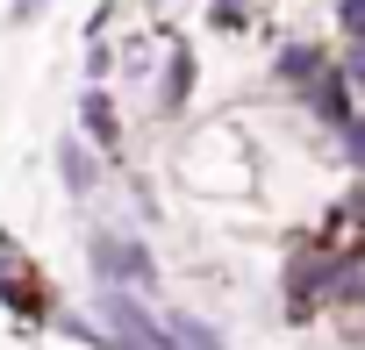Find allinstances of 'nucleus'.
<instances>
[{
	"mask_svg": "<svg viewBox=\"0 0 365 350\" xmlns=\"http://www.w3.org/2000/svg\"><path fill=\"white\" fill-rule=\"evenodd\" d=\"M0 300H8L22 322H43V286H36V265L22 258L15 236H0Z\"/></svg>",
	"mask_w": 365,
	"mask_h": 350,
	"instance_id": "nucleus-1",
	"label": "nucleus"
},
{
	"mask_svg": "<svg viewBox=\"0 0 365 350\" xmlns=\"http://www.w3.org/2000/svg\"><path fill=\"white\" fill-rule=\"evenodd\" d=\"M93 265H101V279H108V286H129V293H143V286L158 279V272H150V250H143V243H129V236H122V243H115V236H101V243H93Z\"/></svg>",
	"mask_w": 365,
	"mask_h": 350,
	"instance_id": "nucleus-2",
	"label": "nucleus"
},
{
	"mask_svg": "<svg viewBox=\"0 0 365 350\" xmlns=\"http://www.w3.org/2000/svg\"><path fill=\"white\" fill-rule=\"evenodd\" d=\"M79 115H86V136H93L101 150H122V122L108 115V93H86V100H79Z\"/></svg>",
	"mask_w": 365,
	"mask_h": 350,
	"instance_id": "nucleus-3",
	"label": "nucleus"
},
{
	"mask_svg": "<svg viewBox=\"0 0 365 350\" xmlns=\"http://www.w3.org/2000/svg\"><path fill=\"white\" fill-rule=\"evenodd\" d=\"M187 93H194V58L179 51L172 72H165V115H172V107H187Z\"/></svg>",
	"mask_w": 365,
	"mask_h": 350,
	"instance_id": "nucleus-4",
	"label": "nucleus"
},
{
	"mask_svg": "<svg viewBox=\"0 0 365 350\" xmlns=\"http://www.w3.org/2000/svg\"><path fill=\"white\" fill-rule=\"evenodd\" d=\"M65 179H72V193H86V186H93V164H86V150H79V143H65Z\"/></svg>",
	"mask_w": 365,
	"mask_h": 350,
	"instance_id": "nucleus-5",
	"label": "nucleus"
}]
</instances>
